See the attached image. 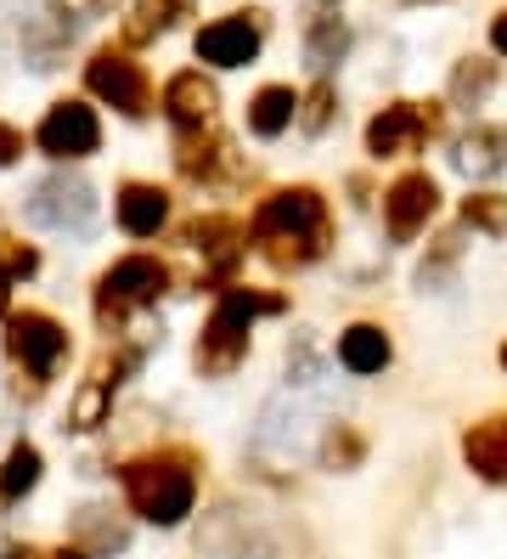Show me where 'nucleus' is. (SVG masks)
<instances>
[{
    "label": "nucleus",
    "instance_id": "obj_1",
    "mask_svg": "<svg viewBox=\"0 0 507 559\" xmlns=\"http://www.w3.org/2000/svg\"><path fill=\"white\" fill-rule=\"evenodd\" d=\"M249 238H254V249L277 272L311 266V260H322L327 243H333L327 199H322L316 187H282V192H270V199L254 210V221H249Z\"/></svg>",
    "mask_w": 507,
    "mask_h": 559
},
{
    "label": "nucleus",
    "instance_id": "obj_2",
    "mask_svg": "<svg viewBox=\"0 0 507 559\" xmlns=\"http://www.w3.org/2000/svg\"><path fill=\"white\" fill-rule=\"evenodd\" d=\"M119 480L130 514L147 525H181L197 509V457L186 447H158L147 457H130Z\"/></svg>",
    "mask_w": 507,
    "mask_h": 559
},
{
    "label": "nucleus",
    "instance_id": "obj_3",
    "mask_svg": "<svg viewBox=\"0 0 507 559\" xmlns=\"http://www.w3.org/2000/svg\"><path fill=\"white\" fill-rule=\"evenodd\" d=\"M282 311V294H259V288H220V300L209 311V322H203L197 334V373L203 379H226L243 368L249 356V334H254V317H277Z\"/></svg>",
    "mask_w": 507,
    "mask_h": 559
},
{
    "label": "nucleus",
    "instance_id": "obj_4",
    "mask_svg": "<svg viewBox=\"0 0 507 559\" xmlns=\"http://www.w3.org/2000/svg\"><path fill=\"white\" fill-rule=\"evenodd\" d=\"M169 288V266L158 254H124L96 277V322L101 334H124V322L135 306H158V294Z\"/></svg>",
    "mask_w": 507,
    "mask_h": 559
},
{
    "label": "nucleus",
    "instance_id": "obj_5",
    "mask_svg": "<svg viewBox=\"0 0 507 559\" xmlns=\"http://www.w3.org/2000/svg\"><path fill=\"white\" fill-rule=\"evenodd\" d=\"M23 215L34 226H46V233H90L96 215H101V199L85 176L57 170L46 181H34V192L23 199Z\"/></svg>",
    "mask_w": 507,
    "mask_h": 559
},
{
    "label": "nucleus",
    "instance_id": "obj_6",
    "mask_svg": "<svg viewBox=\"0 0 507 559\" xmlns=\"http://www.w3.org/2000/svg\"><path fill=\"white\" fill-rule=\"evenodd\" d=\"M62 356H68V328L51 311H7V361L34 379V390L57 379Z\"/></svg>",
    "mask_w": 507,
    "mask_h": 559
},
{
    "label": "nucleus",
    "instance_id": "obj_7",
    "mask_svg": "<svg viewBox=\"0 0 507 559\" xmlns=\"http://www.w3.org/2000/svg\"><path fill=\"white\" fill-rule=\"evenodd\" d=\"M85 85H90V96H101V103L119 108L124 119L153 114V80H147V69H142L130 51L101 46V51L85 62Z\"/></svg>",
    "mask_w": 507,
    "mask_h": 559
},
{
    "label": "nucleus",
    "instance_id": "obj_8",
    "mask_svg": "<svg viewBox=\"0 0 507 559\" xmlns=\"http://www.w3.org/2000/svg\"><path fill=\"white\" fill-rule=\"evenodd\" d=\"M34 147H40L46 158H90L96 147H101V119H96V108H85V103H74V96H62V103H51L46 108V119H40V130H34Z\"/></svg>",
    "mask_w": 507,
    "mask_h": 559
},
{
    "label": "nucleus",
    "instance_id": "obj_9",
    "mask_svg": "<svg viewBox=\"0 0 507 559\" xmlns=\"http://www.w3.org/2000/svg\"><path fill=\"white\" fill-rule=\"evenodd\" d=\"M434 130H439V114H434V108L389 103L378 119L366 124V153H378V158H406V153H418L423 136H434Z\"/></svg>",
    "mask_w": 507,
    "mask_h": 559
},
{
    "label": "nucleus",
    "instance_id": "obj_10",
    "mask_svg": "<svg viewBox=\"0 0 507 559\" xmlns=\"http://www.w3.org/2000/svg\"><path fill=\"white\" fill-rule=\"evenodd\" d=\"M181 243L192 254H203V266H209L215 277H231L237 260H243V243H249V226L237 215H197L181 226Z\"/></svg>",
    "mask_w": 507,
    "mask_h": 559
},
{
    "label": "nucleus",
    "instance_id": "obj_11",
    "mask_svg": "<svg viewBox=\"0 0 507 559\" xmlns=\"http://www.w3.org/2000/svg\"><path fill=\"white\" fill-rule=\"evenodd\" d=\"M434 210H439V187H434V176H423V170L400 176V181L384 192V226H389L395 243H412L423 226H428Z\"/></svg>",
    "mask_w": 507,
    "mask_h": 559
},
{
    "label": "nucleus",
    "instance_id": "obj_12",
    "mask_svg": "<svg viewBox=\"0 0 507 559\" xmlns=\"http://www.w3.org/2000/svg\"><path fill=\"white\" fill-rule=\"evenodd\" d=\"M176 170H181V181H192V187H215V181L237 176V153H231V142L220 136L215 124L181 130V142H176Z\"/></svg>",
    "mask_w": 507,
    "mask_h": 559
},
{
    "label": "nucleus",
    "instance_id": "obj_13",
    "mask_svg": "<svg viewBox=\"0 0 507 559\" xmlns=\"http://www.w3.org/2000/svg\"><path fill=\"white\" fill-rule=\"evenodd\" d=\"M259 35H265L259 12H231L197 35V57L215 62V69H243V62L259 57Z\"/></svg>",
    "mask_w": 507,
    "mask_h": 559
},
{
    "label": "nucleus",
    "instance_id": "obj_14",
    "mask_svg": "<svg viewBox=\"0 0 507 559\" xmlns=\"http://www.w3.org/2000/svg\"><path fill=\"white\" fill-rule=\"evenodd\" d=\"M113 215L130 238H158L169 226V192L153 187V181H124L113 192Z\"/></svg>",
    "mask_w": 507,
    "mask_h": 559
},
{
    "label": "nucleus",
    "instance_id": "obj_15",
    "mask_svg": "<svg viewBox=\"0 0 507 559\" xmlns=\"http://www.w3.org/2000/svg\"><path fill=\"white\" fill-rule=\"evenodd\" d=\"M215 108H220V91L203 80L197 69H186V74H176L164 85V114H169V124H181V130L215 124Z\"/></svg>",
    "mask_w": 507,
    "mask_h": 559
},
{
    "label": "nucleus",
    "instance_id": "obj_16",
    "mask_svg": "<svg viewBox=\"0 0 507 559\" xmlns=\"http://www.w3.org/2000/svg\"><path fill=\"white\" fill-rule=\"evenodd\" d=\"M68 543H74L80 554H90V559H113V554H124L130 548V525L113 514V509H80L74 514V525H68Z\"/></svg>",
    "mask_w": 507,
    "mask_h": 559
},
{
    "label": "nucleus",
    "instance_id": "obj_17",
    "mask_svg": "<svg viewBox=\"0 0 507 559\" xmlns=\"http://www.w3.org/2000/svg\"><path fill=\"white\" fill-rule=\"evenodd\" d=\"M389 356H395V345H389V334L378 322H350L345 334H338V361H345L350 373H384L389 368Z\"/></svg>",
    "mask_w": 507,
    "mask_h": 559
},
{
    "label": "nucleus",
    "instance_id": "obj_18",
    "mask_svg": "<svg viewBox=\"0 0 507 559\" xmlns=\"http://www.w3.org/2000/svg\"><path fill=\"white\" fill-rule=\"evenodd\" d=\"M468 469H480L485 480H507V418H485L462 436Z\"/></svg>",
    "mask_w": 507,
    "mask_h": 559
},
{
    "label": "nucleus",
    "instance_id": "obj_19",
    "mask_svg": "<svg viewBox=\"0 0 507 559\" xmlns=\"http://www.w3.org/2000/svg\"><path fill=\"white\" fill-rule=\"evenodd\" d=\"M457 170L462 176H496L502 164H507V130L502 124H473L468 136L457 142Z\"/></svg>",
    "mask_w": 507,
    "mask_h": 559
},
{
    "label": "nucleus",
    "instance_id": "obj_20",
    "mask_svg": "<svg viewBox=\"0 0 507 559\" xmlns=\"http://www.w3.org/2000/svg\"><path fill=\"white\" fill-rule=\"evenodd\" d=\"M181 17H192V0H135V12L124 23V46H147V40L169 35Z\"/></svg>",
    "mask_w": 507,
    "mask_h": 559
},
{
    "label": "nucleus",
    "instance_id": "obj_21",
    "mask_svg": "<svg viewBox=\"0 0 507 559\" xmlns=\"http://www.w3.org/2000/svg\"><path fill=\"white\" fill-rule=\"evenodd\" d=\"M293 114H299V96L288 85H265L249 103V130L254 136H282V130L293 124Z\"/></svg>",
    "mask_w": 507,
    "mask_h": 559
},
{
    "label": "nucleus",
    "instance_id": "obj_22",
    "mask_svg": "<svg viewBox=\"0 0 507 559\" xmlns=\"http://www.w3.org/2000/svg\"><path fill=\"white\" fill-rule=\"evenodd\" d=\"M40 447H28V441H17L12 452H7V464H0V503H23L34 486H40Z\"/></svg>",
    "mask_w": 507,
    "mask_h": 559
},
{
    "label": "nucleus",
    "instance_id": "obj_23",
    "mask_svg": "<svg viewBox=\"0 0 507 559\" xmlns=\"http://www.w3.org/2000/svg\"><path fill=\"white\" fill-rule=\"evenodd\" d=\"M108 413H113V390L96 384V379H85V384L74 390V402H68V424H62V430L90 436V430H101V424H108Z\"/></svg>",
    "mask_w": 507,
    "mask_h": 559
},
{
    "label": "nucleus",
    "instance_id": "obj_24",
    "mask_svg": "<svg viewBox=\"0 0 507 559\" xmlns=\"http://www.w3.org/2000/svg\"><path fill=\"white\" fill-rule=\"evenodd\" d=\"M462 221L473 226V233L502 238L507 233V199L502 192H473V199H462Z\"/></svg>",
    "mask_w": 507,
    "mask_h": 559
},
{
    "label": "nucleus",
    "instance_id": "obj_25",
    "mask_svg": "<svg viewBox=\"0 0 507 559\" xmlns=\"http://www.w3.org/2000/svg\"><path fill=\"white\" fill-rule=\"evenodd\" d=\"M304 46H311V62L333 69V62L345 57L350 35H345V23H338V17H316V23H311V35H304Z\"/></svg>",
    "mask_w": 507,
    "mask_h": 559
},
{
    "label": "nucleus",
    "instance_id": "obj_26",
    "mask_svg": "<svg viewBox=\"0 0 507 559\" xmlns=\"http://www.w3.org/2000/svg\"><path fill=\"white\" fill-rule=\"evenodd\" d=\"M361 457H366V441L350 430V424H333L327 441H322V464H327V469H355Z\"/></svg>",
    "mask_w": 507,
    "mask_h": 559
},
{
    "label": "nucleus",
    "instance_id": "obj_27",
    "mask_svg": "<svg viewBox=\"0 0 507 559\" xmlns=\"http://www.w3.org/2000/svg\"><path fill=\"white\" fill-rule=\"evenodd\" d=\"M485 91H491V62L485 57H462L457 74H451V96L457 103H485Z\"/></svg>",
    "mask_w": 507,
    "mask_h": 559
},
{
    "label": "nucleus",
    "instance_id": "obj_28",
    "mask_svg": "<svg viewBox=\"0 0 507 559\" xmlns=\"http://www.w3.org/2000/svg\"><path fill=\"white\" fill-rule=\"evenodd\" d=\"M40 272V249L34 243H17V238H0V277L7 283H23Z\"/></svg>",
    "mask_w": 507,
    "mask_h": 559
},
{
    "label": "nucleus",
    "instance_id": "obj_29",
    "mask_svg": "<svg viewBox=\"0 0 507 559\" xmlns=\"http://www.w3.org/2000/svg\"><path fill=\"white\" fill-rule=\"evenodd\" d=\"M299 130H311V136H322V130L333 124V85H311L304 91V103H299Z\"/></svg>",
    "mask_w": 507,
    "mask_h": 559
},
{
    "label": "nucleus",
    "instance_id": "obj_30",
    "mask_svg": "<svg viewBox=\"0 0 507 559\" xmlns=\"http://www.w3.org/2000/svg\"><path fill=\"white\" fill-rule=\"evenodd\" d=\"M462 254V238L451 233V238H439V249H434V260H423V272H418V283L428 288V283H439V277H446L451 272V260Z\"/></svg>",
    "mask_w": 507,
    "mask_h": 559
},
{
    "label": "nucleus",
    "instance_id": "obj_31",
    "mask_svg": "<svg viewBox=\"0 0 507 559\" xmlns=\"http://www.w3.org/2000/svg\"><path fill=\"white\" fill-rule=\"evenodd\" d=\"M51 12L68 23V17H74V23H90V17H101V12H113V0H51Z\"/></svg>",
    "mask_w": 507,
    "mask_h": 559
},
{
    "label": "nucleus",
    "instance_id": "obj_32",
    "mask_svg": "<svg viewBox=\"0 0 507 559\" xmlns=\"http://www.w3.org/2000/svg\"><path fill=\"white\" fill-rule=\"evenodd\" d=\"M23 147H28V142H23V130L0 119V170H12V164L23 158Z\"/></svg>",
    "mask_w": 507,
    "mask_h": 559
},
{
    "label": "nucleus",
    "instance_id": "obj_33",
    "mask_svg": "<svg viewBox=\"0 0 507 559\" xmlns=\"http://www.w3.org/2000/svg\"><path fill=\"white\" fill-rule=\"evenodd\" d=\"M0 559H46V554H40V548H28V543H17V548H7Z\"/></svg>",
    "mask_w": 507,
    "mask_h": 559
},
{
    "label": "nucleus",
    "instance_id": "obj_34",
    "mask_svg": "<svg viewBox=\"0 0 507 559\" xmlns=\"http://www.w3.org/2000/svg\"><path fill=\"white\" fill-rule=\"evenodd\" d=\"M491 40H496V51H507V12L491 23Z\"/></svg>",
    "mask_w": 507,
    "mask_h": 559
},
{
    "label": "nucleus",
    "instance_id": "obj_35",
    "mask_svg": "<svg viewBox=\"0 0 507 559\" xmlns=\"http://www.w3.org/2000/svg\"><path fill=\"white\" fill-rule=\"evenodd\" d=\"M46 559H90V554H80L74 543H62V548H57V554H46Z\"/></svg>",
    "mask_w": 507,
    "mask_h": 559
},
{
    "label": "nucleus",
    "instance_id": "obj_36",
    "mask_svg": "<svg viewBox=\"0 0 507 559\" xmlns=\"http://www.w3.org/2000/svg\"><path fill=\"white\" fill-rule=\"evenodd\" d=\"M7 311H12V283L0 277V317H7Z\"/></svg>",
    "mask_w": 507,
    "mask_h": 559
},
{
    "label": "nucleus",
    "instance_id": "obj_37",
    "mask_svg": "<svg viewBox=\"0 0 507 559\" xmlns=\"http://www.w3.org/2000/svg\"><path fill=\"white\" fill-rule=\"evenodd\" d=\"M502 368H507V345H502Z\"/></svg>",
    "mask_w": 507,
    "mask_h": 559
}]
</instances>
